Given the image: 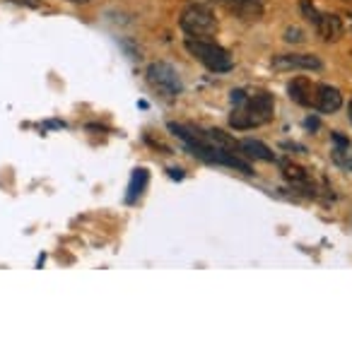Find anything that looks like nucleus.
Returning <instances> with one entry per match:
<instances>
[{"mask_svg":"<svg viewBox=\"0 0 352 354\" xmlns=\"http://www.w3.org/2000/svg\"><path fill=\"white\" fill-rule=\"evenodd\" d=\"M217 3L241 19H261L263 15V0H217Z\"/></svg>","mask_w":352,"mask_h":354,"instance_id":"6e6552de","label":"nucleus"},{"mask_svg":"<svg viewBox=\"0 0 352 354\" xmlns=\"http://www.w3.org/2000/svg\"><path fill=\"white\" fill-rule=\"evenodd\" d=\"M147 178H150L147 169H136V171H133L131 183H128V193H126V203H128V205L138 203V198L142 196V191H145V186H147Z\"/></svg>","mask_w":352,"mask_h":354,"instance_id":"9b49d317","label":"nucleus"},{"mask_svg":"<svg viewBox=\"0 0 352 354\" xmlns=\"http://www.w3.org/2000/svg\"><path fill=\"white\" fill-rule=\"evenodd\" d=\"M331 157H333V162L338 164L340 169L352 171V145H350V140H345L340 133H335L333 136V149H331Z\"/></svg>","mask_w":352,"mask_h":354,"instance_id":"9d476101","label":"nucleus"},{"mask_svg":"<svg viewBox=\"0 0 352 354\" xmlns=\"http://www.w3.org/2000/svg\"><path fill=\"white\" fill-rule=\"evenodd\" d=\"M186 51L191 53L193 58H198V61H201L203 66L212 73H230L232 68H234L230 53H227L222 46H217V44L205 41V39L188 37L186 39Z\"/></svg>","mask_w":352,"mask_h":354,"instance_id":"f03ea898","label":"nucleus"},{"mask_svg":"<svg viewBox=\"0 0 352 354\" xmlns=\"http://www.w3.org/2000/svg\"><path fill=\"white\" fill-rule=\"evenodd\" d=\"M287 92H290V97L295 99L297 104H302V106L316 109V97H319V84L311 82V80H306V77L292 80L290 87H287Z\"/></svg>","mask_w":352,"mask_h":354,"instance_id":"0eeeda50","label":"nucleus"},{"mask_svg":"<svg viewBox=\"0 0 352 354\" xmlns=\"http://www.w3.org/2000/svg\"><path fill=\"white\" fill-rule=\"evenodd\" d=\"M285 39H287V41H304V37H302L299 29H287V32H285Z\"/></svg>","mask_w":352,"mask_h":354,"instance_id":"ddd939ff","label":"nucleus"},{"mask_svg":"<svg viewBox=\"0 0 352 354\" xmlns=\"http://www.w3.org/2000/svg\"><path fill=\"white\" fill-rule=\"evenodd\" d=\"M147 82H150L152 87H155L157 92L167 99L178 97L181 89H183L178 73L172 66H167V63H152V66L147 68Z\"/></svg>","mask_w":352,"mask_h":354,"instance_id":"39448f33","label":"nucleus"},{"mask_svg":"<svg viewBox=\"0 0 352 354\" xmlns=\"http://www.w3.org/2000/svg\"><path fill=\"white\" fill-rule=\"evenodd\" d=\"M71 3H87V0H71Z\"/></svg>","mask_w":352,"mask_h":354,"instance_id":"2eb2a0df","label":"nucleus"},{"mask_svg":"<svg viewBox=\"0 0 352 354\" xmlns=\"http://www.w3.org/2000/svg\"><path fill=\"white\" fill-rule=\"evenodd\" d=\"M299 8H302V12H304V17L316 27V32H319V37L324 39V41H335V39H340V34H343V22H340L338 15L319 12L311 0H302Z\"/></svg>","mask_w":352,"mask_h":354,"instance_id":"20e7f679","label":"nucleus"},{"mask_svg":"<svg viewBox=\"0 0 352 354\" xmlns=\"http://www.w3.org/2000/svg\"><path fill=\"white\" fill-rule=\"evenodd\" d=\"M348 111H350V121H352V99H350V109H348Z\"/></svg>","mask_w":352,"mask_h":354,"instance_id":"4468645a","label":"nucleus"},{"mask_svg":"<svg viewBox=\"0 0 352 354\" xmlns=\"http://www.w3.org/2000/svg\"><path fill=\"white\" fill-rule=\"evenodd\" d=\"M272 111H275V99L268 92H244V89H234L232 92V116L230 126L237 131H249V128L266 126L272 121Z\"/></svg>","mask_w":352,"mask_h":354,"instance_id":"f257e3e1","label":"nucleus"},{"mask_svg":"<svg viewBox=\"0 0 352 354\" xmlns=\"http://www.w3.org/2000/svg\"><path fill=\"white\" fill-rule=\"evenodd\" d=\"M275 71H319L321 61L316 56H304V53H290V56L272 58Z\"/></svg>","mask_w":352,"mask_h":354,"instance_id":"423d86ee","label":"nucleus"},{"mask_svg":"<svg viewBox=\"0 0 352 354\" xmlns=\"http://www.w3.org/2000/svg\"><path fill=\"white\" fill-rule=\"evenodd\" d=\"M239 152L246 154L249 159H261V162H275V154L259 140H244L239 142Z\"/></svg>","mask_w":352,"mask_h":354,"instance_id":"f8f14e48","label":"nucleus"},{"mask_svg":"<svg viewBox=\"0 0 352 354\" xmlns=\"http://www.w3.org/2000/svg\"><path fill=\"white\" fill-rule=\"evenodd\" d=\"M181 29L196 39L212 37V34L217 32V19H215V15H212L210 8L193 3L181 12Z\"/></svg>","mask_w":352,"mask_h":354,"instance_id":"7ed1b4c3","label":"nucleus"},{"mask_svg":"<svg viewBox=\"0 0 352 354\" xmlns=\"http://www.w3.org/2000/svg\"><path fill=\"white\" fill-rule=\"evenodd\" d=\"M340 104H343V97H340V92L335 87H331V84H319V97H316V111L321 113H333L340 109Z\"/></svg>","mask_w":352,"mask_h":354,"instance_id":"1a4fd4ad","label":"nucleus"}]
</instances>
